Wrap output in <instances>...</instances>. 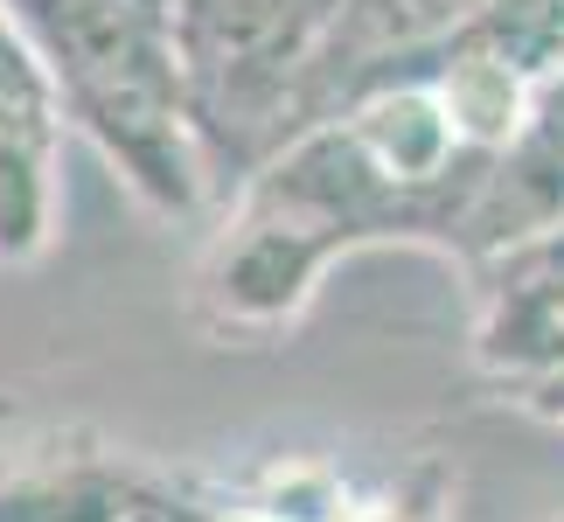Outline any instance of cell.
Wrapping results in <instances>:
<instances>
[{"label":"cell","instance_id":"6da1fadb","mask_svg":"<svg viewBox=\"0 0 564 522\" xmlns=\"http://www.w3.org/2000/svg\"><path fill=\"white\" fill-rule=\"evenodd\" d=\"M8 8H21L29 21V42L50 63L56 98L133 167L147 195L182 203L188 154L154 0H8Z\"/></svg>","mask_w":564,"mask_h":522},{"label":"cell","instance_id":"7a4b0ae2","mask_svg":"<svg viewBox=\"0 0 564 522\" xmlns=\"http://www.w3.org/2000/svg\"><path fill=\"white\" fill-rule=\"evenodd\" d=\"M56 140L63 98L29 29L0 8V265H21L50 244L56 224Z\"/></svg>","mask_w":564,"mask_h":522}]
</instances>
